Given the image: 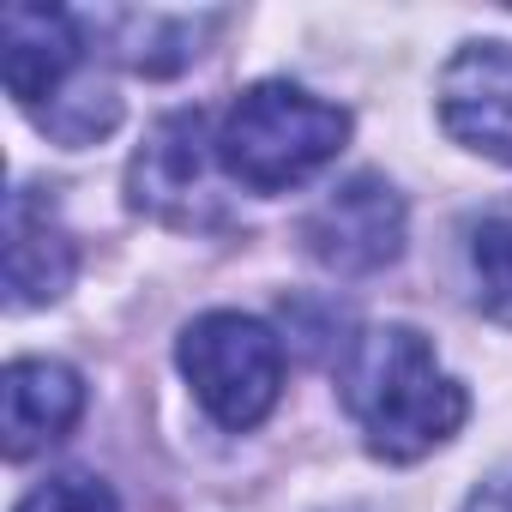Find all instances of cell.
I'll return each instance as SVG.
<instances>
[{
	"instance_id": "obj_12",
	"label": "cell",
	"mask_w": 512,
	"mask_h": 512,
	"mask_svg": "<svg viewBox=\"0 0 512 512\" xmlns=\"http://www.w3.org/2000/svg\"><path fill=\"white\" fill-rule=\"evenodd\" d=\"M464 512H512V476H494V482H482V488L464 500Z\"/></svg>"
},
{
	"instance_id": "obj_10",
	"label": "cell",
	"mask_w": 512,
	"mask_h": 512,
	"mask_svg": "<svg viewBox=\"0 0 512 512\" xmlns=\"http://www.w3.org/2000/svg\"><path fill=\"white\" fill-rule=\"evenodd\" d=\"M464 260H470V284H476V308L500 326H512V205L482 211L470 223L464 241Z\"/></svg>"
},
{
	"instance_id": "obj_3",
	"label": "cell",
	"mask_w": 512,
	"mask_h": 512,
	"mask_svg": "<svg viewBox=\"0 0 512 512\" xmlns=\"http://www.w3.org/2000/svg\"><path fill=\"white\" fill-rule=\"evenodd\" d=\"M0 49H7V91H13V103L31 109L37 127L55 133L61 145H97L121 121L115 91L109 85L91 91L79 79L85 37H79L73 13L13 0V7L0 13Z\"/></svg>"
},
{
	"instance_id": "obj_7",
	"label": "cell",
	"mask_w": 512,
	"mask_h": 512,
	"mask_svg": "<svg viewBox=\"0 0 512 512\" xmlns=\"http://www.w3.org/2000/svg\"><path fill=\"white\" fill-rule=\"evenodd\" d=\"M440 127L512 169V43H464L440 73Z\"/></svg>"
},
{
	"instance_id": "obj_2",
	"label": "cell",
	"mask_w": 512,
	"mask_h": 512,
	"mask_svg": "<svg viewBox=\"0 0 512 512\" xmlns=\"http://www.w3.org/2000/svg\"><path fill=\"white\" fill-rule=\"evenodd\" d=\"M350 139V109L266 79V85H247L223 127H217V163L229 181H241L247 193H290L308 175H320Z\"/></svg>"
},
{
	"instance_id": "obj_6",
	"label": "cell",
	"mask_w": 512,
	"mask_h": 512,
	"mask_svg": "<svg viewBox=\"0 0 512 512\" xmlns=\"http://www.w3.org/2000/svg\"><path fill=\"white\" fill-rule=\"evenodd\" d=\"M302 247L338 278H368L404 253V199L380 175H350L302 217Z\"/></svg>"
},
{
	"instance_id": "obj_8",
	"label": "cell",
	"mask_w": 512,
	"mask_h": 512,
	"mask_svg": "<svg viewBox=\"0 0 512 512\" xmlns=\"http://www.w3.org/2000/svg\"><path fill=\"white\" fill-rule=\"evenodd\" d=\"M79 416H85V380L67 362L25 356V362L7 368V380H0V434H7L13 464L55 446Z\"/></svg>"
},
{
	"instance_id": "obj_9",
	"label": "cell",
	"mask_w": 512,
	"mask_h": 512,
	"mask_svg": "<svg viewBox=\"0 0 512 512\" xmlns=\"http://www.w3.org/2000/svg\"><path fill=\"white\" fill-rule=\"evenodd\" d=\"M79 253L55 217V205L31 187L7 199V308H43L73 284Z\"/></svg>"
},
{
	"instance_id": "obj_5",
	"label": "cell",
	"mask_w": 512,
	"mask_h": 512,
	"mask_svg": "<svg viewBox=\"0 0 512 512\" xmlns=\"http://www.w3.org/2000/svg\"><path fill=\"white\" fill-rule=\"evenodd\" d=\"M211 163H217V139H205V115L199 109H175L163 115L145 145L133 151L127 163V193L139 211H151L157 223H175V229H217L229 211L217 199V181H211Z\"/></svg>"
},
{
	"instance_id": "obj_4",
	"label": "cell",
	"mask_w": 512,
	"mask_h": 512,
	"mask_svg": "<svg viewBox=\"0 0 512 512\" xmlns=\"http://www.w3.org/2000/svg\"><path fill=\"white\" fill-rule=\"evenodd\" d=\"M175 362H181L193 398L205 404V416L229 434L260 428L284 392V344L253 314H229V308L199 314L181 332Z\"/></svg>"
},
{
	"instance_id": "obj_1",
	"label": "cell",
	"mask_w": 512,
	"mask_h": 512,
	"mask_svg": "<svg viewBox=\"0 0 512 512\" xmlns=\"http://www.w3.org/2000/svg\"><path fill=\"white\" fill-rule=\"evenodd\" d=\"M338 386H344V404H350L368 452L386 458V464L428 458L470 416V392L440 368L434 344L416 326H374V332H362L344 350Z\"/></svg>"
},
{
	"instance_id": "obj_11",
	"label": "cell",
	"mask_w": 512,
	"mask_h": 512,
	"mask_svg": "<svg viewBox=\"0 0 512 512\" xmlns=\"http://www.w3.org/2000/svg\"><path fill=\"white\" fill-rule=\"evenodd\" d=\"M13 512H121L115 488L91 470H55L49 482H37Z\"/></svg>"
}]
</instances>
